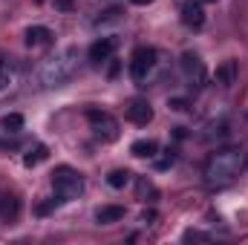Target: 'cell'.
<instances>
[{
  "mask_svg": "<svg viewBox=\"0 0 248 245\" xmlns=\"http://www.w3.org/2000/svg\"><path fill=\"white\" fill-rule=\"evenodd\" d=\"M173 162H176V156H173V150H168V156H162V159L156 162V168H159V170H168Z\"/></svg>",
  "mask_w": 248,
  "mask_h": 245,
  "instance_id": "603a6c76",
  "label": "cell"
},
{
  "mask_svg": "<svg viewBox=\"0 0 248 245\" xmlns=\"http://www.w3.org/2000/svg\"><path fill=\"white\" fill-rule=\"evenodd\" d=\"M87 122H90V130H93V136L95 138H101V141H116L119 138V122L110 116V113H104V110H87Z\"/></svg>",
  "mask_w": 248,
  "mask_h": 245,
  "instance_id": "5b68a950",
  "label": "cell"
},
{
  "mask_svg": "<svg viewBox=\"0 0 248 245\" xmlns=\"http://www.w3.org/2000/svg\"><path fill=\"white\" fill-rule=\"evenodd\" d=\"M130 153H133L136 159H156L159 144H156L153 138H139V141H133V144H130Z\"/></svg>",
  "mask_w": 248,
  "mask_h": 245,
  "instance_id": "7c38bea8",
  "label": "cell"
},
{
  "mask_svg": "<svg viewBox=\"0 0 248 245\" xmlns=\"http://www.w3.org/2000/svg\"><path fill=\"white\" fill-rule=\"evenodd\" d=\"M23 38H26V46H32V49L35 46H46L52 41V29H46V26H29Z\"/></svg>",
  "mask_w": 248,
  "mask_h": 245,
  "instance_id": "8fae6325",
  "label": "cell"
},
{
  "mask_svg": "<svg viewBox=\"0 0 248 245\" xmlns=\"http://www.w3.org/2000/svg\"><path fill=\"white\" fill-rule=\"evenodd\" d=\"M182 240H185V243H211V234L190 228V231H185V234H182Z\"/></svg>",
  "mask_w": 248,
  "mask_h": 245,
  "instance_id": "44dd1931",
  "label": "cell"
},
{
  "mask_svg": "<svg viewBox=\"0 0 248 245\" xmlns=\"http://www.w3.org/2000/svg\"><path fill=\"white\" fill-rule=\"evenodd\" d=\"M0 127H3L6 133H17V130H23V116H20V113H9V116L0 119Z\"/></svg>",
  "mask_w": 248,
  "mask_h": 245,
  "instance_id": "ac0fdd59",
  "label": "cell"
},
{
  "mask_svg": "<svg viewBox=\"0 0 248 245\" xmlns=\"http://www.w3.org/2000/svg\"><path fill=\"white\" fill-rule=\"evenodd\" d=\"M116 46H119V41L116 38H98L93 46H90V61L93 63H104L113 58V52H116Z\"/></svg>",
  "mask_w": 248,
  "mask_h": 245,
  "instance_id": "30bf717a",
  "label": "cell"
},
{
  "mask_svg": "<svg viewBox=\"0 0 248 245\" xmlns=\"http://www.w3.org/2000/svg\"><path fill=\"white\" fill-rule=\"evenodd\" d=\"M75 66H78V49H75V46H63V49H58L55 55H49L46 61L41 63V69H38V84H41L44 90L61 87V84H66V81L72 78Z\"/></svg>",
  "mask_w": 248,
  "mask_h": 245,
  "instance_id": "7a4b0ae2",
  "label": "cell"
},
{
  "mask_svg": "<svg viewBox=\"0 0 248 245\" xmlns=\"http://www.w3.org/2000/svg\"><path fill=\"white\" fill-rule=\"evenodd\" d=\"M237 75H240V63L234 61V58L222 61L217 66V72H214V78H217V84H219L222 90H231V87L237 84Z\"/></svg>",
  "mask_w": 248,
  "mask_h": 245,
  "instance_id": "9c48e42d",
  "label": "cell"
},
{
  "mask_svg": "<svg viewBox=\"0 0 248 245\" xmlns=\"http://www.w3.org/2000/svg\"><path fill=\"white\" fill-rule=\"evenodd\" d=\"M179 66H182V75H185V81H187L190 90H202V87H205L208 72H205V63H202V58H199L196 52H185V55L179 58Z\"/></svg>",
  "mask_w": 248,
  "mask_h": 245,
  "instance_id": "8992f818",
  "label": "cell"
},
{
  "mask_svg": "<svg viewBox=\"0 0 248 245\" xmlns=\"http://www.w3.org/2000/svg\"><path fill=\"white\" fill-rule=\"evenodd\" d=\"M46 156H49V150H46L44 144H38V147H32V150L23 156V165H26V168H38V165H41Z\"/></svg>",
  "mask_w": 248,
  "mask_h": 245,
  "instance_id": "9a60e30c",
  "label": "cell"
},
{
  "mask_svg": "<svg viewBox=\"0 0 248 245\" xmlns=\"http://www.w3.org/2000/svg\"><path fill=\"white\" fill-rule=\"evenodd\" d=\"M17 211H20L17 199H15V196H6V193H0V216H3L6 222H15V219H17Z\"/></svg>",
  "mask_w": 248,
  "mask_h": 245,
  "instance_id": "5bb4252c",
  "label": "cell"
},
{
  "mask_svg": "<svg viewBox=\"0 0 248 245\" xmlns=\"http://www.w3.org/2000/svg\"><path fill=\"white\" fill-rule=\"evenodd\" d=\"M124 116H127V122L144 127V124L153 122V107H150L144 98H130V101H127V107H124Z\"/></svg>",
  "mask_w": 248,
  "mask_h": 245,
  "instance_id": "52a82bcc",
  "label": "cell"
},
{
  "mask_svg": "<svg viewBox=\"0 0 248 245\" xmlns=\"http://www.w3.org/2000/svg\"><path fill=\"white\" fill-rule=\"evenodd\" d=\"M95 219L98 225H113V222H122L124 219V208L122 205H104L95 211Z\"/></svg>",
  "mask_w": 248,
  "mask_h": 245,
  "instance_id": "4fadbf2b",
  "label": "cell"
},
{
  "mask_svg": "<svg viewBox=\"0 0 248 245\" xmlns=\"http://www.w3.org/2000/svg\"><path fill=\"white\" fill-rule=\"evenodd\" d=\"M12 81H15V72H12V66L0 58V92H3V90H9V87H12Z\"/></svg>",
  "mask_w": 248,
  "mask_h": 245,
  "instance_id": "ffe728a7",
  "label": "cell"
},
{
  "mask_svg": "<svg viewBox=\"0 0 248 245\" xmlns=\"http://www.w3.org/2000/svg\"><path fill=\"white\" fill-rule=\"evenodd\" d=\"M199 3H217V0H199Z\"/></svg>",
  "mask_w": 248,
  "mask_h": 245,
  "instance_id": "484cf974",
  "label": "cell"
},
{
  "mask_svg": "<svg viewBox=\"0 0 248 245\" xmlns=\"http://www.w3.org/2000/svg\"><path fill=\"white\" fill-rule=\"evenodd\" d=\"M130 179H133V173H130V170H124V168H119V170H113V173L107 176V184H110V187H116V190H122V187L130 184Z\"/></svg>",
  "mask_w": 248,
  "mask_h": 245,
  "instance_id": "2e32d148",
  "label": "cell"
},
{
  "mask_svg": "<svg viewBox=\"0 0 248 245\" xmlns=\"http://www.w3.org/2000/svg\"><path fill=\"white\" fill-rule=\"evenodd\" d=\"M168 107H170V110H176V113H185L190 104H187V98H168Z\"/></svg>",
  "mask_w": 248,
  "mask_h": 245,
  "instance_id": "7402d4cb",
  "label": "cell"
},
{
  "mask_svg": "<svg viewBox=\"0 0 248 245\" xmlns=\"http://www.w3.org/2000/svg\"><path fill=\"white\" fill-rule=\"evenodd\" d=\"M119 17H122V6H110V9L98 12V17H95V26H104V23H116Z\"/></svg>",
  "mask_w": 248,
  "mask_h": 245,
  "instance_id": "d6986e66",
  "label": "cell"
},
{
  "mask_svg": "<svg viewBox=\"0 0 248 245\" xmlns=\"http://www.w3.org/2000/svg\"><path fill=\"white\" fill-rule=\"evenodd\" d=\"M52 187H55V193H58L61 202H72V199H78L84 193V176L75 168L61 165V168L52 170Z\"/></svg>",
  "mask_w": 248,
  "mask_h": 245,
  "instance_id": "277c9868",
  "label": "cell"
},
{
  "mask_svg": "<svg viewBox=\"0 0 248 245\" xmlns=\"http://www.w3.org/2000/svg\"><path fill=\"white\" fill-rule=\"evenodd\" d=\"M52 3H55L58 12H72L75 9V0H52Z\"/></svg>",
  "mask_w": 248,
  "mask_h": 245,
  "instance_id": "cb8c5ba5",
  "label": "cell"
},
{
  "mask_svg": "<svg viewBox=\"0 0 248 245\" xmlns=\"http://www.w3.org/2000/svg\"><path fill=\"white\" fill-rule=\"evenodd\" d=\"M159 69V52L153 46H139L130 58V78L136 87H147Z\"/></svg>",
  "mask_w": 248,
  "mask_h": 245,
  "instance_id": "3957f363",
  "label": "cell"
},
{
  "mask_svg": "<svg viewBox=\"0 0 248 245\" xmlns=\"http://www.w3.org/2000/svg\"><path fill=\"white\" fill-rule=\"evenodd\" d=\"M182 23H185L187 29H193V32L205 26V9H202L199 0H187L185 6H182Z\"/></svg>",
  "mask_w": 248,
  "mask_h": 245,
  "instance_id": "ba28073f",
  "label": "cell"
},
{
  "mask_svg": "<svg viewBox=\"0 0 248 245\" xmlns=\"http://www.w3.org/2000/svg\"><path fill=\"white\" fill-rule=\"evenodd\" d=\"M130 3H133V6H150L153 0H130Z\"/></svg>",
  "mask_w": 248,
  "mask_h": 245,
  "instance_id": "d4e9b609",
  "label": "cell"
},
{
  "mask_svg": "<svg viewBox=\"0 0 248 245\" xmlns=\"http://www.w3.org/2000/svg\"><path fill=\"white\" fill-rule=\"evenodd\" d=\"M243 168H246V153L243 150H234V147L231 150H217L205 162L202 176H205V184H211V187H225L243 173Z\"/></svg>",
  "mask_w": 248,
  "mask_h": 245,
  "instance_id": "6da1fadb",
  "label": "cell"
},
{
  "mask_svg": "<svg viewBox=\"0 0 248 245\" xmlns=\"http://www.w3.org/2000/svg\"><path fill=\"white\" fill-rule=\"evenodd\" d=\"M136 190H139V199H156L159 196V190H156V184L150 182V179H136Z\"/></svg>",
  "mask_w": 248,
  "mask_h": 245,
  "instance_id": "e0dca14e",
  "label": "cell"
}]
</instances>
